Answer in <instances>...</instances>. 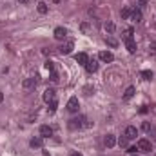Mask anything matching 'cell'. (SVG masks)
<instances>
[{"label":"cell","mask_w":156,"mask_h":156,"mask_svg":"<svg viewBox=\"0 0 156 156\" xmlns=\"http://www.w3.org/2000/svg\"><path fill=\"white\" fill-rule=\"evenodd\" d=\"M89 129V127H93V124L85 118V116H78V118H73V120H69V129L71 131H76V129Z\"/></svg>","instance_id":"cell-1"},{"label":"cell","mask_w":156,"mask_h":156,"mask_svg":"<svg viewBox=\"0 0 156 156\" xmlns=\"http://www.w3.org/2000/svg\"><path fill=\"white\" fill-rule=\"evenodd\" d=\"M136 147H138V151H142V153H149V151H153V145H151V142H149V140H145V138L138 140Z\"/></svg>","instance_id":"cell-2"},{"label":"cell","mask_w":156,"mask_h":156,"mask_svg":"<svg viewBox=\"0 0 156 156\" xmlns=\"http://www.w3.org/2000/svg\"><path fill=\"white\" fill-rule=\"evenodd\" d=\"M73 47H75V42H73V40H67L65 44H62V45L58 47V53H60V55H69V53L73 51Z\"/></svg>","instance_id":"cell-3"},{"label":"cell","mask_w":156,"mask_h":156,"mask_svg":"<svg viewBox=\"0 0 156 156\" xmlns=\"http://www.w3.org/2000/svg\"><path fill=\"white\" fill-rule=\"evenodd\" d=\"M78 107H80V102L76 96H71L69 102H67V111L69 113H78Z\"/></svg>","instance_id":"cell-4"},{"label":"cell","mask_w":156,"mask_h":156,"mask_svg":"<svg viewBox=\"0 0 156 156\" xmlns=\"http://www.w3.org/2000/svg\"><path fill=\"white\" fill-rule=\"evenodd\" d=\"M55 100H56L55 89H45V93H44V102H45V104H51V102H55Z\"/></svg>","instance_id":"cell-5"},{"label":"cell","mask_w":156,"mask_h":156,"mask_svg":"<svg viewBox=\"0 0 156 156\" xmlns=\"http://www.w3.org/2000/svg\"><path fill=\"white\" fill-rule=\"evenodd\" d=\"M116 142H118V140H116L115 134H107V136L104 138V145H105L107 149H113V147L116 145Z\"/></svg>","instance_id":"cell-6"},{"label":"cell","mask_w":156,"mask_h":156,"mask_svg":"<svg viewBox=\"0 0 156 156\" xmlns=\"http://www.w3.org/2000/svg\"><path fill=\"white\" fill-rule=\"evenodd\" d=\"M98 58H100L102 62H105V64H109V62H113V60H115V55H113L111 51H102V53L98 55Z\"/></svg>","instance_id":"cell-7"},{"label":"cell","mask_w":156,"mask_h":156,"mask_svg":"<svg viewBox=\"0 0 156 156\" xmlns=\"http://www.w3.org/2000/svg\"><path fill=\"white\" fill-rule=\"evenodd\" d=\"M131 20H133L134 24H142V20H144V15H142V11H140V9H134V11L131 13Z\"/></svg>","instance_id":"cell-8"},{"label":"cell","mask_w":156,"mask_h":156,"mask_svg":"<svg viewBox=\"0 0 156 156\" xmlns=\"http://www.w3.org/2000/svg\"><path fill=\"white\" fill-rule=\"evenodd\" d=\"M85 69H87L89 73H96V71H98V60H96V58L89 60V62L85 64Z\"/></svg>","instance_id":"cell-9"},{"label":"cell","mask_w":156,"mask_h":156,"mask_svg":"<svg viewBox=\"0 0 156 156\" xmlns=\"http://www.w3.org/2000/svg\"><path fill=\"white\" fill-rule=\"evenodd\" d=\"M29 145H31L33 149H40V147L44 145V138H42V136H35V138H31Z\"/></svg>","instance_id":"cell-10"},{"label":"cell","mask_w":156,"mask_h":156,"mask_svg":"<svg viewBox=\"0 0 156 156\" xmlns=\"http://www.w3.org/2000/svg\"><path fill=\"white\" fill-rule=\"evenodd\" d=\"M65 36H67V29L65 27H56L55 29V38L56 40H64Z\"/></svg>","instance_id":"cell-11"},{"label":"cell","mask_w":156,"mask_h":156,"mask_svg":"<svg viewBox=\"0 0 156 156\" xmlns=\"http://www.w3.org/2000/svg\"><path fill=\"white\" fill-rule=\"evenodd\" d=\"M125 136H127L129 140H134V138L138 136V129H136V127H133V125H129V127L125 129Z\"/></svg>","instance_id":"cell-12"},{"label":"cell","mask_w":156,"mask_h":156,"mask_svg":"<svg viewBox=\"0 0 156 156\" xmlns=\"http://www.w3.org/2000/svg\"><path fill=\"white\" fill-rule=\"evenodd\" d=\"M125 47H127V51L133 55V53H136V42H134V38H127L125 40Z\"/></svg>","instance_id":"cell-13"},{"label":"cell","mask_w":156,"mask_h":156,"mask_svg":"<svg viewBox=\"0 0 156 156\" xmlns=\"http://www.w3.org/2000/svg\"><path fill=\"white\" fill-rule=\"evenodd\" d=\"M40 136H42V138H49V136H53V129H51L49 125H42V127H40Z\"/></svg>","instance_id":"cell-14"},{"label":"cell","mask_w":156,"mask_h":156,"mask_svg":"<svg viewBox=\"0 0 156 156\" xmlns=\"http://www.w3.org/2000/svg\"><path fill=\"white\" fill-rule=\"evenodd\" d=\"M36 85V78H25L24 82H22V87L24 89H33Z\"/></svg>","instance_id":"cell-15"},{"label":"cell","mask_w":156,"mask_h":156,"mask_svg":"<svg viewBox=\"0 0 156 156\" xmlns=\"http://www.w3.org/2000/svg\"><path fill=\"white\" fill-rule=\"evenodd\" d=\"M76 62L82 64V65H85V64L89 62V56H87L85 53H78V55H76Z\"/></svg>","instance_id":"cell-16"},{"label":"cell","mask_w":156,"mask_h":156,"mask_svg":"<svg viewBox=\"0 0 156 156\" xmlns=\"http://www.w3.org/2000/svg\"><path fill=\"white\" fill-rule=\"evenodd\" d=\"M134 91H136V89H134L133 85H131V87H127V89H125V93H124V98H125V100L133 98V96H134Z\"/></svg>","instance_id":"cell-17"},{"label":"cell","mask_w":156,"mask_h":156,"mask_svg":"<svg viewBox=\"0 0 156 156\" xmlns=\"http://www.w3.org/2000/svg\"><path fill=\"white\" fill-rule=\"evenodd\" d=\"M36 9H38V13H40V15H45V13L49 11V7H47V4H45V2H40Z\"/></svg>","instance_id":"cell-18"},{"label":"cell","mask_w":156,"mask_h":156,"mask_svg":"<svg viewBox=\"0 0 156 156\" xmlns=\"http://www.w3.org/2000/svg\"><path fill=\"white\" fill-rule=\"evenodd\" d=\"M116 144H118L120 147H127V144H129V138L124 134V136H120V138H118V142H116Z\"/></svg>","instance_id":"cell-19"},{"label":"cell","mask_w":156,"mask_h":156,"mask_svg":"<svg viewBox=\"0 0 156 156\" xmlns=\"http://www.w3.org/2000/svg\"><path fill=\"white\" fill-rule=\"evenodd\" d=\"M104 29H105L107 33H113V31H115V24H113L111 20H107V22L104 24Z\"/></svg>","instance_id":"cell-20"},{"label":"cell","mask_w":156,"mask_h":156,"mask_svg":"<svg viewBox=\"0 0 156 156\" xmlns=\"http://www.w3.org/2000/svg\"><path fill=\"white\" fill-rule=\"evenodd\" d=\"M133 35H134V29H133V27H127V29L124 31V40H127V38H133Z\"/></svg>","instance_id":"cell-21"},{"label":"cell","mask_w":156,"mask_h":156,"mask_svg":"<svg viewBox=\"0 0 156 156\" xmlns=\"http://www.w3.org/2000/svg\"><path fill=\"white\" fill-rule=\"evenodd\" d=\"M105 42H107V45H111V47H118V40H116V38H113V36H107V38H105Z\"/></svg>","instance_id":"cell-22"},{"label":"cell","mask_w":156,"mask_h":156,"mask_svg":"<svg viewBox=\"0 0 156 156\" xmlns=\"http://www.w3.org/2000/svg\"><path fill=\"white\" fill-rule=\"evenodd\" d=\"M131 13H133V11H131L129 7H125V9H122V18H124V20H127V18H131Z\"/></svg>","instance_id":"cell-23"},{"label":"cell","mask_w":156,"mask_h":156,"mask_svg":"<svg viewBox=\"0 0 156 156\" xmlns=\"http://www.w3.org/2000/svg\"><path fill=\"white\" fill-rule=\"evenodd\" d=\"M142 78L144 80H153V71H142Z\"/></svg>","instance_id":"cell-24"},{"label":"cell","mask_w":156,"mask_h":156,"mask_svg":"<svg viewBox=\"0 0 156 156\" xmlns=\"http://www.w3.org/2000/svg\"><path fill=\"white\" fill-rule=\"evenodd\" d=\"M56 107H58V102H56V100L49 104V111H51V113H55V111H56Z\"/></svg>","instance_id":"cell-25"},{"label":"cell","mask_w":156,"mask_h":156,"mask_svg":"<svg viewBox=\"0 0 156 156\" xmlns=\"http://www.w3.org/2000/svg\"><path fill=\"white\" fill-rule=\"evenodd\" d=\"M49 78H51V82H55V84H56V82L60 80V78H58V75H56L55 71H51V76H49Z\"/></svg>","instance_id":"cell-26"},{"label":"cell","mask_w":156,"mask_h":156,"mask_svg":"<svg viewBox=\"0 0 156 156\" xmlns=\"http://www.w3.org/2000/svg\"><path fill=\"white\" fill-rule=\"evenodd\" d=\"M142 129H144L145 133H149V131H151V124H149V122H144V124H142Z\"/></svg>","instance_id":"cell-27"},{"label":"cell","mask_w":156,"mask_h":156,"mask_svg":"<svg viewBox=\"0 0 156 156\" xmlns=\"http://www.w3.org/2000/svg\"><path fill=\"white\" fill-rule=\"evenodd\" d=\"M45 69H47V71H55V65H53V62H49V60H47V62H45Z\"/></svg>","instance_id":"cell-28"},{"label":"cell","mask_w":156,"mask_h":156,"mask_svg":"<svg viewBox=\"0 0 156 156\" xmlns=\"http://www.w3.org/2000/svg\"><path fill=\"white\" fill-rule=\"evenodd\" d=\"M84 91H85V95H91V93H95V87H91V85H85V87H84Z\"/></svg>","instance_id":"cell-29"},{"label":"cell","mask_w":156,"mask_h":156,"mask_svg":"<svg viewBox=\"0 0 156 156\" xmlns=\"http://www.w3.org/2000/svg\"><path fill=\"white\" fill-rule=\"evenodd\" d=\"M149 4V0H138V7H145Z\"/></svg>","instance_id":"cell-30"},{"label":"cell","mask_w":156,"mask_h":156,"mask_svg":"<svg viewBox=\"0 0 156 156\" xmlns=\"http://www.w3.org/2000/svg\"><path fill=\"white\" fill-rule=\"evenodd\" d=\"M136 151H138V147H129V151H127V153H129V154H134Z\"/></svg>","instance_id":"cell-31"},{"label":"cell","mask_w":156,"mask_h":156,"mask_svg":"<svg viewBox=\"0 0 156 156\" xmlns=\"http://www.w3.org/2000/svg\"><path fill=\"white\" fill-rule=\"evenodd\" d=\"M18 2H20V4H27L29 0H18Z\"/></svg>","instance_id":"cell-32"},{"label":"cell","mask_w":156,"mask_h":156,"mask_svg":"<svg viewBox=\"0 0 156 156\" xmlns=\"http://www.w3.org/2000/svg\"><path fill=\"white\" fill-rule=\"evenodd\" d=\"M71 156H82V154H80V153H73Z\"/></svg>","instance_id":"cell-33"},{"label":"cell","mask_w":156,"mask_h":156,"mask_svg":"<svg viewBox=\"0 0 156 156\" xmlns=\"http://www.w3.org/2000/svg\"><path fill=\"white\" fill-rule=\"evenodd\" d=\"M2 100H4V95H2V93H0V102H2Z\"/></svg>","instance_id":"cell-34"},{"label":"cell","mask_w":156,"mask_h":156,"mask_svg":"<svg viewBox=\"0 0 156 156\" xmlns=\"http://www.w3.org/2000/svg\"><path fill=\"white\" fill-rule=\"evenodd\" d=\"M129 156H138V154H136V153H134V154H129Z\"/></svg>","instance_id":"cell-35"},{"label":"cell","mask_w":156,"mask_h":156,"mask_svg":"<svg viewBox=\"0 0 156 156\" xmlns=\"http://www.w3.org/2000/svg\"><path fill=\"white\" fill-rule=\"evenodd\" d=\"M55 2H56V4H58V2H60V0H55Z\"/></svg>","instance_id":"cell-36"}]
</instances>
